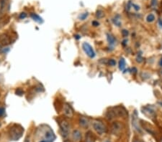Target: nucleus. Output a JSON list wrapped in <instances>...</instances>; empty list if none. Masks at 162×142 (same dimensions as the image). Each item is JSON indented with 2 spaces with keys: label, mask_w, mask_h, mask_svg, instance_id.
<instances>
[{
  "label": "nucleus",
  "mask_w": 162,
  "mask_h": 142,
  "mask_svg": "<svg viewBox=\"0 0 162 142\" xmlns=\"http://www.w3.org/2000/svg\"><path fill=\"white\" fill-rule=\"evenodd\" d=\"M125 65L126 63L125 59H124L123 58H121L120 60H119V69H120L121 71H124V69L125 68Z\"/></svg>",
  "instance_id": "nucleus-14"
},
{
  "label": "nucleus",
  "mask_w": 162,
  "mask_h": 142,
  "mask_svg": "<svg viewBox=\"0 0 162 142\" xmlns=\"http://www.w3.org/2000/svg\"><path fill=\"white\" fill-rule=\"evenodd\" d=\"M78 123H79L80 126L84 128H86L89 127V120L87 117L86 116H80L78 119Z\"/></svg>",
  "instance_id": "nucleus-9"
},
{
  "label": "nucleus",
  "mask_w": 162,
  "mask_h": 142,
  "mask_svg": "<svg viewBox=\"0 0 162 142\" xmlns=\"http://www.w3.org/2000/svg\"><path fill=\"white\" fill-rule=\"evenodd\" d=\"M161 74H162V72H161Z\"/></svg>",
  "instance_id": "nucleus-34"
},
{
  "label": "nucleus",
  "mask_w": 162,
  "mask_h": 142,
  "mask_svg": "<svg viewBox=\"0 0 162 142\" xmlns=\"http://www.w3.org/2000/svg\"><path fill=\"white\" fill-rule=\"evenodd\" d=\"M130 6L133 8V9H135V11H139V10H140V6H139L138 5H137V4H133V3H131V4H130Z\"/></svg>",
  "instance_id": "nucleus-20"
},
{
  "label": "nucleus",
  "mask_w": 162,
  "mask_h": 142,
  "mask_svg": "<svg viewBox=\"0 0 162 142\" xmlns=\"http://www.w3.org/2000/svg\"><path fill=\"white\" fill-rule=\"evenodd\" d=\"M82 49L84 52L89 58H94L95 57V53L93 47L88 42H84L82 44Z\"/></svg>",
  "instance_id": "nucleus-4"
},
{
  "label": "nucleus",
  "mask_w": 162,
  "mask_h": 142,
  "mask_svg": "<svg viewBox=\"0 0 162 142\" xmlns=\"http://www.w3.org/2000/svg\"><path fill=\"white\" fill-rule=\"evenodd\" d=\"M143 113L146 116H148V118H152V117H153L155 116V112L151 108H150L145 107L144 108Z\"/></svg>",
  "instance_id": "nucleus-12"
},
{
  "label": "nucleus",
  "mask_w": 162,
  "mask_h": 142,
  "mask_svg": "<svg viewBox=\"0 0 162 142\" xmlns=\"http://www.w3.org/2000/svg\"><path fill=\"white\" fill-rule=\"evenodd\" d=\"M157 5V0H151V3H150V6L153 8H155Z\"/></svg>",
  "instance_id": "nucleus-22"
},
{
  "label": "nucleus",
  "mask_w": 162,
  "mask_h": 142,
  "mask_svg": "<svg viewBox=\"0 0 162 142\" xmlns=\"http://www.w3.org/2000/svg\"><path fill=\"white\" fill-rule=\"evenodd\" d=\"M91 24H92V25L94 26V27H97V26L99 25V23L97 21H93V22H91Z\"/></svg>",
  "instance_id": "nucleus-27"
},
{
  "label": "nucleus",
  "mask_w": 162,
  "mask_h": 142,
  "mask_svg": "<svg viewBox=\"0 0 162 142\" xmlns=\"http://www.w3.org/2000/svg\"><path fill=\"white\" fill-rule=\"evenodd\" d=\"M24 128L20 125L14 124L9 129V136L11 141H17L23 134Z\"/></svg>",
  "instance_id": "nucleus-1"
},
{
  "label": "nucleus",
  "mask_w": 162,
  "mask_h": 142,
  "mask_svg": "<svg viewBox=\"0 0 162 142\" xmlns=\"http://www.w3.org/2000/svg\"><path fill=\"white\" fill-rule=\"evenodd\" d=\"M112 21H113V23L115 24L116 26H117V27H120L121 26V24L122 23H121L120 15H116L115 17L113 18Z\"/></svg>",
  "instance_id": "nucleus-15"
},
{
  "label": "nucleus",
  "mask_w": 162,
  "mask_h": 142,
  "mask_svg": "<svg viewBox=\"0 0 162 142\" xmlns=\"http://www.w3.org/2000/svg\"><path fill=\"white\" fill-rule=\"evenodd\" d=\"M143 58H142L141 56H140V55H139V56L137 57V58H136V61L138 62V63H142V62H143Z\"/></svg>",
  "instance_id": "nucleus-25"
},
{
  "label": "nucleus",
  "mask_w": 162,
  "mask_h": 142,
  "mask_svg": "<svg viewBox=\"0 0 162 142\" xmlns=\"http://www.w3.org/2000/svg\"><path fill=\"white\" fill-rule=\"evenodd\" d=\"M122 36L125 37H127V36H128L129 32H128V31H127V30H123L122 31Z\"/></svg>",
  "instance_id": "nucleus-23"
},
{
  "label": "nucleus",
  "mask_w": 162,
  "mask_h": 142,
  "mask_svg": "<svg viewBox=\"0 0 162 142\" xmlns=\"http://www.w3.org/2000/svg\"><path fill=\"white\" fill-rule=\"evenodd\" d=\"M72 140L73 142H79L81 140V133L80 131L74 130L72 133Z\"/></svg>",
  "instance_id": "nucleus-10"
},
{
  "label": "nucleus",
  "mask_w": 162,
  "mask_h": 142,
  "mask_svg": "<svg viewBox=\"0 0 162 142\" xmlns=\"http://www.w3.org/2000/svg\"><path fill=\"white\" fill-rule=\"evenodd\" d=\"M105 142H109V141H105Z\"/></svg>",
  "instance_id": "nucleus-33"
},
{
  "label": "nucleus",
  "mask_w": 162,
  "mask_h": 142,
  "mask_svg": "<svg viewBox=\"0 0 162 142\" xmlns=\"http://www.w3.org/2000/svg\"><path fill=\"white\" fill-rule=\"evenodd\" d=\"M91 125H92L93 129H94L98 134L102 135L104 133H105L107 132V128L106 127V126L103 123L102 121L99 120H94L91 123Z\"/></svg>",
  "instance_id": "nucleus-2"
},
{
  "label": "nucleus",
  "mask_w": 162,
  "mask_h": 142,
  "mask_svg": "<svg viewBox=\"0 0 162 142\" xmlns=\"http://www.w3.org/2000/svg\"><path fill=\"white\" fill-rule=\"evenodd\" d=\"M5 114V108L4 107H0V118L3 117Z\"/></svg>",
  "instance_id": "nucleus-19"
},
{
  "label": "nucleus",
  "mask_w": 162,
  "mask_h": 142,
  "mask_svg": "<svg viewBox=\"0 0 162 142\" xmlns=\"http://www.w3.org/2000/svg\"><path fill=\"white\" fill-rule=\"evenodd\" d=\"M88 15H89L88 12L82 13V14H81L79 16H78V19H79L80 20H85V19L87 18Z\"/></svg>",
  "instance_id": "nucleus-17"
},
{
  "label": "nucleus",
  "mask_w": 162,
  "mask_h": 142,
  "mask_svg": "<svg viewBox=\"0 0 162 142\" xmlns=\"http://www.w3.org/2000/svg\"><path fill=\"white\" fill-rule=\"evenodd\" d=\"M31 17L32 18V19H33L34 21H35V22H38V23H42V18L40 17L39 15H37V14H34V13H32V14H30Z\"/></svg>",
  "instance_id": "nucleus-13"
},
{
  "label": "nucleus",
  "mask_w": 162,
  "mask_h": 142,
  "mask_svg": "<svg viewBox=\"0 0 162 142\" xmlns=\"http://www.w3.org/2000/svg\"><path fill=\"white\" fill-rule=\"evenodd\" d=\"M108 64H109V65H110V66L113 67L114 65H116V61L113 59H110L108 61Z\"/></svg>",
  "instance_id": "nucleus-21"
},
{
  "label": "nucleus",
  "mask_w": 162,
  "mask_h": 142,
  "mask_svg": "<svg viewBox=\"0 0 162 142\" xmlns=\"http://www.w3.org/2000/svg\"><path fill=\"white\" fill-rule=\"evenodd\" d=\"M85 142H94V141H93V140L91 139V136H87V137L86 138V141H85Z\"/></svg>",
  "instance_id": "nucleus-26"
},
{
  "label": "nucleus",
  "mask_w": 162,
  "mask_h": 142,
  "mask_svg": "<svg viewBox=\"0 0 162 142\" xmlns=\"http://www.w3.org/2000/svg\"><path fill=\"white\" fill-rule=\"evenodd\" d=\"M1 122H0V127H1Z\"/></svg>",
  "instance_id": "nucleus-30"
},
{
  "label": "nucleus",
  "mask_w": 162,
  "mask_h": 142,
  "mask_svg": "<svg viewBox=\"0 0 162 142\" xmlns=\"http://www.w3.org/2000/svg\"><path fill=\"white\" fill-rule=\"evenodd\" d=\"M63 113L67 118H72L73 116V110L71 106L68 103H65L63 106Z\"/></svg>",
  "instance_id": "nucleus-6"
},
{
  "label": "nucleus",
  "mask_w": 162,
  "mask_h": 142,
  "mask_svg": "<svg viewBox=\"0 0 162 142\" xmlns=\"http://www.w3.org/2000/svg\"><path fill=\"white\" fill-rule=\"evenodd\" d=\"M55 139V136L54 134L53 130L51 128H48L45 130L44 133V140L48 141L49 142H53Z\"/></svg>",
  "instance_id": "nucleus-5"
},
{
  "label": "nucleus",
  "mask_w": 162,
  "mask_h": 142,
  "mask_svg": "<svg viewBox=\"0 0 162 142\" xmlns=\"http://www.w3.org/2000/svg\"><path fill=\"white\" fill-rule=\"evenodd\" d=\"M134 142H139V141H134Z\"/></svg>",
  "instance_id": "nucleus-31"
},
{
  "label": "nucleus",
  "mask_w": 162,
  "mask_h": 142,
  "mask_svg": "<svg viewBox=\"0 0 162 142\" xmlns=\"http://www.w3.org/2000/svg\"><path fill=\"white\" fill-rule=\"evenodd\" d=\"M138 116H137V113L136 112H134V113L132 114V126H133V128H135V130L139 132V133H140L141 132V128H140V125H139L138 121Z\"/></svg>",
  "instance_id": "nucleus-7"
},
{
  "label": "nucleus",
  "mask_w": 162,
  "mask_h": 142,
  "mask_svg": "<svg viewBox=\"0 0 162 142\" xmlns=\"http://www.w3.org/2000/svg\"><path fill=\"white\" fill-rule=\"evenodd\" d=\"M159 65H160V66H161V67H162V58H161V59H160V60H159Z\"/></svg>",
  "instance_id": "nucleus-28"
},
{
  "label": "nucleus",
  "mask_w": 162,
  "mask_h": 142,
  "mask_svg": "<svg viewBox=\"0 0 162 142\" xmlns=\"http://www.w3.org/2000/svg\"><path fill=\"white\" fill-rule=\"evenodd\" d=\"M26 17H27V14H26V13H24V12H22V13H21L20 14H19V19H24V18H25Z\"/></svg>",
  "instance_id": "nucleus-24"
},
{
  "label": "nucleus",
  "mask_w": 162,
  "mask_h": 142,
  "mask_svg": "<svg viewBox=\"0 0 162 142\" xmlns=\"http://www.w3.org/2000/svg\"><path fill=\"white\" fill-rule=\"evenodd\" d=\"M161 142H162V138H161Z\"/></svg>",
  "instance_id": "nucleus-32"
},
{
  "label": "nucleus",
  "mask_w": 162,
  "mask_h": 142,
  "mask_svg": "<svg viewBox=\"0 0 162 142\" xmlns=\"http://www.w3.org/2000/svg\"><path fill=\"white\" fill-rule=\"evenodd\" d=\"M60 128L61 135L63 138H67L70 132V125L66 120H62L60 122Z\"/></svg>",
  "instance_id": "nucleus-3"
},
{
  "label": "nucleus",
  "mask_w": 162,
  "mask_h": 142,
  "mask_svg": "<svg viewBox=\"0 0 162 142\" xmlns=\"http://www.w3.org/2000/svg\"><path fill=\"white\" fill-rule=\"evenodd\" d=\"M155 19H156V17H155V15L153 14H148L147 15L146 18H145V19H146V22H148V23H151V22H154Z\"/></svg>",
  "instance_id": "nucleus-16"
},
{
  "label": "nucleus",
  "mask_w": 162,
  "mask_h": 142,
  "mask_svg": "<svg viewBox=\"0 0 162 142\" xmlns=\"http://www.w3.org/2000/svg\"><path fill=\"white\" fill-rule=\"evenodd\" d=\"M96 17L98 18V19H100V18H102L104 17V13L102 10H97L96 14Z\"/></svg>",
  "instance_id": "nucleus-18"
},
{
  "label": "nucleus",
  "mask_w": 162,
  "mask_h": 142,
  "mask_svg": "<svg viewBox=\"0 0 162 142\" xmlns=\"http://www.w3.org/2000/svg\"><path fill=\"white\" fill-rule=\"evenodd\" d=\"M122 130V125L120 122H114L112 125V132L114 135H119Z\"/></svg>",
  "instance_id": "nucleus-8"
},
{
  "label": "nucleus",
  "mask_w": 162,
  "mask_h": 142,
  "mask_svg": "<svg viewBox=\"0 0 162 142\" xmlns=\"http://www.w3.org/2000/svg\"><path fill=\"white\" fill-rule=\"evenodd\" d=\"M107 40L108 44L109 45V46L113 47L116 44V39L113 35H112L111 34H107Z\"/></svg>",
  "instance_id": "nucleus-11"
},
{
  "label": "nucleus",
  "mask_w": 162,
  "mask_h": 142,
  "mask_svg": "<svg viewBox=\"0 0 162 142\" xmlns=\"http://www.w3.org/2000/svg\"><path fill=\"white\" fill-rule=\"evenodd\" d=\"M39 142H49V141H45V140H42V141H39Z\"/></svg>",
  "instance_id": "nucleus-29"
}]
</instances>
